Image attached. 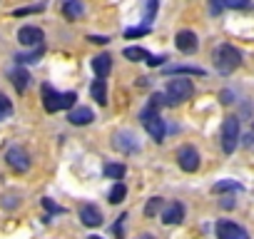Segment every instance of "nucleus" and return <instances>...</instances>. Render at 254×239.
I'll return each instance as SVG.
<instances>
[{
    "mask_svg": "<svg viewBox=\"0 0 254 239\" xmlns=\"http://www.w3.org/2000/svg\"><path fill=\"white\" fill-rule=\"evenodd\" d=\"M212 60H214V67H217L222 75H229V72H234V70L242 65V53H239L237 48H232V45H219V48L214 50Z\"/></svg>",
    "mask_w": 254,
    "mask_h": 239,
    "instance_id": "1",
    "label": "nucleus"
},
{
    "mask_svg": "<svg viewBox=\"0 0 254 239\" xmlns=\"http://www.w3.org/2000/svg\"><path fill=\"white\" fill-rule=\"evenodd\" d=\"M140 120H142L145 130L150 132V137H152L155 142H162V140H165V120H162L160 110H155V107L147 105V107L140 112Z\"/></svg>",
    "mask_w": 254,
    "mask_h": 239,
    "instance_id": "2",
    "label": "nucleus"
},
{
    "mask_svg": "<svg viewBox=\"0 0 254 239\" xmlns=\"http://www.w3.org/2000/svg\"><path fill=\"white\" fill-rule=\"evenodd\" d=\"M192 95H194V85H192L190 80L180 77V80H170V82H167V92H165L167 105H180V102H187Z\"/></svg>",
    "mask_w": 254,
    "mask_h": 239,
    "instance_id": "3",
    "label": "nucleus"
},
{
    "mask_svg": "<svg viewBox=\"0 0 254 239\" xmlns=\"http://www.w3.org/2000/svg\"><path fill=\"white\" fill-rule=\"evenodd\" d=\"M239 145V117L229 115L224 117V122H222V150L227 155H232Z\"/></svg>",
    "mask_w": 254,
    "mask_h": 239,
    "instance_id": "4",
    "label": "nucleus"
},
{
    "mask_svg": "<svg viewBox=\"0 0 254 239\" xmlns=\"http://www.w3.org/2000/svg\"><path fill=\"white\" fill-rule=\"evenodd\" d=\"M177 162L185 172H197L199 170V152L192 145H185L177 150Z\"/></svg>",
    "mask_w": 254,
    "mask_h": 239,
    "instance_id": "5",
    "label": "nucleus"
},
{
    "mask_svg": "<svg viewBox=\"0 0 254 239\" xmlns=\"http://www.w3.org/2000/svg\"><path fill=\"white\" fill-rule=\"evenodd\" d=\"M214 232H217V239H249L247 229L239 227V224H234V222H229V219L217 222V229Z\"/></svg>",
    "mask_w": 254,
    "mask_h": 239,
    "instance_id": "6",
    "label": "nucleus"
},
{
    "mask_svg": "<svg viewBox=\"0 0 254 239\" xmlns=\"http://www.w3.org/2000/svg\"><path fill=\"white\" fill-rule=\"evenodd\" d=\"M112 145H115V150H120V152H125V155H135V152L140 150V145H137V140H135V135H132L130 130L115 132Z\"/></svg>",
    "mask_w": 254,
    "mask_h": 239,
    "instance_id": "7",
    "label": "nucleus"
},
{
    "mask_svg": "<svg viewBox=\"0 0 254 239\" xmlns=\"http://www.w3.org/2000/svg\"><path fill=\"white\" fill-rule=\"evenodd\" d=\"M5 160H8V165L15 172H28L30 170V157H28V152L23 147H10L8 155H5Z\"/></svg>",
    "mask_w": 254,
    "mask_h": 239,
    "instance_id": "8",
    "label": "nucleus"
},
{
    "mask_svg": "<svg viewBox=\"0 0 254 239\" xmlns=\"http://www.w3.org/2000/svg\"><path fill=\"white\" fill-rule=\"evenodd\" d=\"M18 40H20V45H33V48H38V45H43L45 35H43L40 28H35V25H25V28L18 30Z\"/></svg>",
    "mask_w": 254,
    "mask_h": 239,
    "instance_id": "9",
    "label": "nucleus"
},
{
    "mask_svg": "<svg viewBox=\"0 0 254 239\" xmlns=\"http://www.w3.org/2000/svg\"><path fill=\"white\" fill-rule=\"evenodd\" d=\"M80 222L85 224V227H100L102 224V212H100V207H95V204H82L80 207Z\"/></svg>",
    "mask_w": 254,
    "mask_h": 239,
    "instance_id": "10",
    "label": "nucleus"
},
{
    "mask_svg": "<svg viewBox=\"0 0 254 239\" xmlns=\"http://www.w3.org/2000/svg\"><path fill=\"white\" fill-rule=\"evenodd\" d=\"M185 219V207L180 202H167L162 207V222L165 224H180Z\"/></svg>",
    "mask_w": 254,
    "mask_h": 239,
    "instance_id": "11",
    "label": "nucleus"
},
{
    "mask_svg": "<svg viewBox=\"0 0 254 239\" xmlns=\"http://www.w3.org/2000/svg\"><path fill=\"white\" fill-rule=\"evenodd\" d=\"M175 45L180 53H194L197 50V35L192 30H180L175 38Z\"/></svg>",
    "mask_w": 254,
    "mask_h": 239,
    "instance_id": "12",
    "label": "nucleus"
},
{
    "mask_svg": "<svg viewBox=\"0 0 254 239\" xmlns=\"http://www.w3.org/2000/svg\"><path fill=\"white\" fill-rule=\"evenodd\" d=\"M67 120H70L72 125H77V127H85V125H90L92 120H95V112L90 107H72L70 115H67Z\"/></svg>",
    "mask_w": 254,
    "mask_h": 239,
    "instance_id": "13",
    "label": "nucleus"
},
{
    "mask_svg": "<svg viewBox=\"0 0 254 239\" xmlns=\"http://www.w3.org/2000/svg\"><path fill=\"white\" fill-rule=\"evenodd\" d=\"M40 90H43V107H45V112H58L60 110V92H55L53 85H48V82Z\"/></svg>",
    "mask_w": 254,
    "mask_h": 239,
    "instance_id": "14",
    "label": "nucleus"
},
{
    "mask_svg": "<svg viewBox=\"0 0 254 239\" xmlns=\"http://www.w3.org/2000/svg\"><path fill=\"white\" fill-rule=\"evenodd\" d=\"M92 70H95V75L100 77V80H105L107 75H110V70H112V58L110 55H97V58H92Z\"/></svg>",
    "mask_w": 254,
    "mask_h": 239,
    "instance_id": "15",
    "label": "nucleus"
},
{
    "mask_svg": "<svg viewBox=\"0 0 254 239\" xmlns=\"http://www.w3.org/2000/svg\"><path fill=\"white\" fill-rule=\"evenodd\" d=\"M10 80H13V85H15V90H18V92H25V90H28V85H30V75H28L20 65L10 70Z\"/></svg>",
    "mask_w": 254,
    "mask_h": 239,
    "instance_id": "16",
    "label": "nucleus"
},
{
    "mask_svg": "<svg viewBox=\"0 0 254 239\" xmlns=\"http://www.w3.org/2000/svg\"><path fill=\"white\" fill-rule=\"evenodd\" d=\"M90 95H92V100L95 102H100V105H107V85H105V80H95L92 82V87H90Z\"/></svg>",
    "mask_w": 254,
    "mask_h": 239,
    "instance_id": "17",
    "label": "nucleus"
},
{
    "mask_svg": "<svg viewBox=\"0 0 254 239\" xmlns=\"http://www.w3.org/2000/svg\"><path fill=\"white\" fill-rule=\"evenodd\" d=\"M167 75H204L202 67H190V65H170L165 67Z\"/></svg>",
    "mask_w": 254,
    "mask_h": 239,
    "instance_id": "18",
    "label": "nucleus"
},
{
    "mask_svg": "<svg viewBox=\"0 0 254 239\" xmlns=\"http://www.w3.org/2000/svg\"><path fill=\"white\" fill-rule=\"evenodd\" d=\"M63 13H65V18L75 20V18H80V15H82V3H80V0H65Z\"/></svg>",
    "mask_w": 254,
    "mask_h": 239,
    "instance_id": "19",
    "label": "nucleus"
},
{
    "mask_svg": "<svg viewBox=\"0 0 254 239\" xmlns=\"http://www.w3.org/2000/svg\"><path fill=\"white\" fill-rule=\"evenodd\" d=\"M127 60H132V62H140V60H150V53L145 50V48H125V53H122Z\"/></svg>",
    "mask_w": 254,
    "mask_h": 239,
    "instance_id": "20",
    "label": "nucleus"
},
{
    "mask_svg": "<svg viewBox=\"0 0 254 239\" xmlns=\"http://www.w3.org/2000/svg\"><path fill=\"white\" fill-rule=\"evenodd\" d=\"M125 172H127V167L120 165V162H107L105 165V177H110V179H122Z\"/></svg>",
    "mask_w": 254,
    "mask_h": 239,
    "instance_id": "21",
    "label": "nucleus"
},
{
    "mask_svg": "<svg viewBox=\"0 0 254 239\" xmlns=\"http://www.w3.org/2000/svg\"><path fill=\"white\" fill-rule=\"evenodd\" d=\"M239 189H242V184L234 182V179H222V182H217V184L212 187L214 194H219V192H239Z\"/></svg>",
    "mask_w": 254,
    "mask_h": 239,
    "instance_id": "22",
    "label": "nucleus"
},
{
    "mask_svg": "<svg viewBox=\"0 0 254 239\" xmlns=\"http://www.w3.org/2000/svg\"><path fill=\"white\" fill-rule=\"evenodd\" d=\"M162 207H165V199H162V197H152V199L145 204V217H157Z\"/></svg>",
    "mask_w": 254,
    "mask_h": 239,
    "instance_id": "23",
    "label": "nucleus"
},
{
    "mask_svg": "<svg viewBox=\"0 0 254 239\" xmlns=\"http://www.w3.org/2000/svg\"><path fill=\"white\" fill-rule=\"evenodd\" d=\"M125 197H127V187H125L122 182H117V184L110 189V204H120Z\"/></svg>",
    "mask_w": 254,
    "mask_h": 239,
    "instance_id": "24",
    "label": "nucleus"
},
{
    "mask_svg": "<svg viewBox=\"0 0 254 239\" xmlns=\"http://www.w3.org/2000/svg\"><path fill=\"white\" fill-rule=\"evenodd\" d=\"M43 45H38L33 53H28V55H15V60H18V65H25V62H35V60H40V55H43Z\"/></svg>",
    "mask_w": 254,
    "mask_h": 239,
    "instance_id": "25",
    "label": "nucleus"
},
{
    "mask_svg": "<svg viewBox=\"0 0 254 239\" xmlns=\"http://www.w3.org/2000/svg\"><path fill=\"white\" fill-rule=\"evenodd\" d=\"M40 10H45V3H38V5H30V8H18V10H13V15L25 18V15H33V13H40Z\"/></svg>",
    "mask_w": 254,
    "mask_h": 239,
    "instance_id": "26",
    "label": "nucleus"
},
{
    "mask_svg": "<svg viewBox=\"0 0 254 239\" xmlns=\"http://www.w3.org/2000/svg\"><path fill=\"white\" fill-rule=\"evenodd\" d=\"M75 100H77L75 92H63V95H60V107H63V110H72V107H75Z\"/></svg>",
    "mask_w": 254,
    "mask_h": 239,
    "instance_id": "27",
    "label": "nucleus"
},
{
    "mask_svg": "<svg viewBox=\"0 0 254 239\" xmlns=\"http://www.w3.org/2000/svg\"><path fill=\"white\" fill-rule=\"evenodd\" d=\"M8 115H13V105H10V100L3 92H0V120L8 117Z\"/></svg>",
    "mask_w": 254,
    "mask_h": 239,
    "instance_id": "28",
    "label": "nucleus"
},
{
    "mask_svg": "<svg viewBox=\"0 0 254 239\" xmlns=\"http://www.w3.org/2000/svg\"><path fill=\"white\" fill-rule=\"evenodd\" d=\"M150 33V25H142V28H130V30H125V38L130 40V38H142Z\"/></svg>",
    "mask_w": 254,
    "mask_h": 239,
    "instance_id": "29",
    "label": "nucleus"
},
{
    "mask_svg": "<svg viewBox=\"0 0 254 239\" xmlns=\"http://www.w3.org/2000/svg\"><path fill=\"white\" fill-rule=\"evenodd\" d=\"M167 105V97L165 95H160V92H155L152 97H150V107H155V110H160V107H165Z\"/></svg>",
    "mask_w": 254,
    "mask_h": 239,
    "instance_id": "30",
    "label": "nucleus"
},
{
    "mask_svg": "<svg viewBox=\"0 0 254 239\" xmlns=\"http://www.w3.org/2000/svg\"><path fill=\"white\" fill-rule=\"evenodd\" d=\"M157 3H160V0H147V3H145V8H147V13H145V18H147V23L155 18V10H157Z\"/></svg>",
    "mask_w": 254,
    "mask_h": 239,
    "instance_id": "31",
    "label": "nucleus"
},
{
    "mask_svg": "<svg viewBox=\"0 0 254 239\" xmlns=\"http://www.w3.org/2000/svg\"><path fill=\"white\" fill-rule=\"evenodd\" d=\"M222 5L224 8H247L249 0H222Z\"/></svg>",
    "mask_w": 254,
    "mask_h": 239,
    "instance_id": "32",
    "label": "nucleus"
},
{
    "mask_svg": "<svg viewBox=\"0 0 254 239\" xmlns=\"http://www.w3.org/2000/svg\"><path fill=\"white\" fill-rule=\"evenodd\" d=\"M43 207H45L50 214H63V207H58L53 199H43Z\"/></svg>",
    "mask_w": 254,
    "mask_h": 239,
    "instance_id": "33",
    "label": "nucleus"
},
{
    "mask_svg": "<svg viewBox=\"0 0 254 239\" xmlns=\"http://www.w3.org/2000/svg\"><path fill=\"white\" fill-rule=\"evenodd\" d=\"M165 60H167L165 55H150L147 65H150V67H160V65H165Z\"/></svg>",
    "mask_w": 254,
    "mask_h": 239,
    "instance_id": "34",
    "label": "nucleus"
},
{
    "mask_svg": "<svg viewBox=\"0 0 254 239\" xmlns=\"http://www.w3.org/2000/svg\"><path fill=\"white\" fill-rule=\"evenodd\" d=\"M209 10H212V15H219V13L224 10V5H222V0H212V3H209Z\"/></svg>",
    "mask_w": 254,
    "mask_h": 239,
    "instance_id": "35",
    "label": "nucleus"
},
{
    "mask_svg": "<svg viewBox=\"0 0 254 239\" xmlns=\"http://www.w3.org/2000/svg\"><path fill=\"white\" fill-rule=\"evenodd\" d=\"M219 100H222L224 105H229V102H234V95H232L229 90H222V92H219Z\"/></svg>",
    "mask_w": 254,
    "mask_h": 239,
    "instance_id": "36",
    "label": "nucleus"
},
{
    "mask_svg": "<svg viewBox=\"0 0 254 239\" xmlns=\"http://www.w3.org/2000/svg\"><path fill=\"white\" fill-rule=\"evenodd\" d=\"M87 40H90V43H95V45H105V43H110L105 35H90Z\"/></svg>",
    "mask_w": 254,
    "mask_h": 239,
    "instance_id": "37",
    "label": "nucleus"
},
{
    "mask_svg": "<svg viewBox=\"0 0 254 239\" xmlns=\"http://www.w3.org/2000/svg\"><path fill=\"white\" fill-rule=\"evenodd\" d=\"M3 204H5L8 209H10V207H15L18 202H15V197H5V202H3Z\"/></svg>",
    "mask_w": 254,
    "mask_h": 239,
    "instance_id": "38",
    "label": "nucleus"
},
{
    "mask_svg": "<svg viewBox=\"0 0 254 239\" xmlns=\"http://www.w3.org/2000/svg\"><path fill=\"white\" fill-rule=\"evenodd\" d=\"M222 207H224V209H232V207H234V202H232V199H224V202H222Z\"/></svg>",
    "mask_w": 254,
    "mask_h": 239,
    "instance_id": "39",
    "label": "nucleus"
},
{
    "mask_svg": "<svg viewBox=\"0 0 254 239\" xmlns=\"http://www.w3.org/2000/svg\"><path fill=\"white\" fill-rule=\"evenodd\" d=\"M140 239H152V237H150V234H145V237H140Z\"/></svg>",
    "mask_w": 254,
    "mask_h": 239,
    "instance_id": "40",
    "label": "nucleus"
},
{
    "mask_svg": "<svg viewBox=\"0 0 254 239\" xmlns=\"http://www.w3.org/2000/svg\"><path fill=\"white\" fill-rule=\"evenodd\" d=\"M90 239H100V237H90Z\"/></svg>",
    "mask_w": 254,
    "mask_h": 239,
    "instance_id": "41",
    "label": "nucleus"
}]
</instances>
